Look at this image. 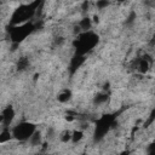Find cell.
<instances>
[{
	"label": "cell",
	"mask_w": 155,
	"mask_h": 155,
	"mask_svg": "<svg viewBox=\"0 0 155 155\" xmlns=\"http://www.w3.org/2000/svg\"><path fill=\"white\" fill-rule=\"evenodd\" d=\"M154 119H155V110H153V111H151V114H150V117H149V119H148V121H147V125L151 124Z\"/></svg>",
	"instance_id": "cell-15"
},
{
	"label": "cell",
	"mask_w": 155,
	"mask_h": 155,
	"mask_svg": "<svg viewBox=\"0 0 155 155\" xmlns=\"http://www.w3.org/2000/svg\"><path fill=\"white\" fill-rule=\"evenodd\" d=\"M148 155H155V143H153L148 148Z\"/></svg>",
	"instance_id": "cell-14"
},
{
	"label": "cell",
	"mask_w": 155,
	"mask_h": 155,
	"mask_svg": "<svg viewBox=\"0 0 155 155\" xmlns=\"http://www.w3.org/2000/svg\"><path fill=\"white\" fill-rule=\"evenodd\" d=\"M12 133L17 139L25 140V139L31 138V136L35 133V126L29 122H21L13 128Z\"/></svg>",
	"instance_id": "cell-3"
},
{
	"label": "cell",
	"mask_w": 155,
	"mask_h": 155,
	"mask_svg": "<svg viewBox=\"0 0 155 155\" xmlns=\"http://www.w3.org/2000/svg\"><path fill=\"white\" fill-rule=\"evenodd\" d=\"M90 27H91V21H90V18H84V19L80 22V28L84 29L85 31H87V30L90 29Z\"/></svg>",
	"instance_id": "cell-9"
},
{
	"label": "cell",
	"mask_w": 155,
	"mask_h": 155,
	"mask_svg": "<svg viewBox=\"0 0 155 155\" xmlns=\"http://www.w3.org/2000/svg\"><path fill=\"white\" fill-rule=\"evenodd\" d=\"M69 97H70V92L69 91H64L58 96V101L59 102H67L69 99Z\"/></svg>",
	"instance_id": "cell-10"
},
{
	"label": "cell",
	"mask_w": 155,
	"mask_h": 155,
	"mask_svg": "<svg viewBox=\"0 0 155 155\" xmlns=\"http://www.w3.org/2000/svg\"><path fill=\"white\" fill-rule=\"evenodd\" d=\"M98 41V36L96 34H93L92 31H85L84 34H81L79 36L78 40L74 41V46L76 48V53L78 54H85L87 51L92 50Z\"/></svg>",
	"instance_id": "cell-1"
},
{
	"label": "cell",
	"mask_w": 155,
	"mask_h": 155,
	"mask_svg": "<svg viewBox=\"0 0 155 155\" xmlns=\"http://www.w3.org/2000/svg\"><path fill=\"white\" fill-rule=\"evenodd\" d=\"M114 120L115 117L113 115H104L96 122V131H94L96 139H101L104 137V134L109 131L110 126L113 125Z\"/></svg>",
	"instance_id": "cell-4"
},
{
	"label": "cell",
	"mask_w": 155,
	"mask_h": 155,
	"mask_svg": "<svg viewBox=\"0 0 155 155\" xmlns=\"http://www.w3.org/2000/svg\"><path fill=\"white\" fill-rule=\"evenodd\" d=\"M84 61H85V58H84V56H81V54H76L73 59H71V63H70V68L73 69V70H75V69H78L82 63H84Z\"/></svg>",
	"instance_id": "cell-7"
},
{
	"label": "cell",
	"mask_w": 155,
	"mask_h": 155,
	"mask_svg": "<svg viewBox=\"0 0 155 155\" xmlns=\"http://www.w3.org/2000/svg\"><path fill=\"white\" fill-rule=\"evenodd\" d=\"M33 29H34V25H33L31 23L21 24V25H17V27L12 28L11 34H10L12 41H15V42H19V41L24 40V39L31 33Z\"/></svg>",
	"instance_id": "cell-5"
},
{
	"label": "cell",
	"mask_w": 155,
	"mask_h": 155,
	"mask_svg": "<svg viewBox=\"0 0 155 155\" xmlns=\"http://www.w3.org/2000/svg\"><path fill=\"white\" fill-rule=\"evenodd\" d=\"M27 65H28V59L27 58L19 59V62H18V69H24Z\"/></svg>",
	"instance_id": "cell-13"
},
{
	"label": "cell",
	"mask_w": 155,
	"mask_h": 155,
	"mask_svg": "<svg viewBox=\"0 0 155 155\" xmlns=\"http://www.w3.org/2000/svg\"><path fill=\"white\" fill-rule=\"evenodd\" d=\"M39 5V2H33V4H29V5H25V6H21L19 8H17L12 16V23L13 24H19L24 21H27L29 17H31L36 10V6Z\"/></svg>",
	"instance_id": "cell-2"
},
{
	"label": "cell",
	"mask_w": 155,
	"mask_h": 155,
	"mask_svg": "<svg viewBox=\"0 0 155 155\" xmlns=\"http://www.w3.org/2000/svg\"><path fill=\"white\" fill-rule=\"evenodd\" d=\"M108 99V96L105 94V93H101V94H98L96 98H94V102L97 103V104H99V103H103V102H105Z\"/></svg>",
	"instance_id": "cell-11"
},
{
	"label": "cell",
	"mask_w": 155,
	"mask_h": 155,
	"mask_svg": "<svg viewBox=\"0 0 155 155\" xmlns=\"http://www.w3.org/2000/svg\"><path fill=\"white\" fill-rule=\"evenodd\" d=\"M148 67H149V64H148V62H147L145 59H140V61L138 62V65H137V68H138L139 71H142V73H145V71L148 70Z\"/></svg>",
	"instance_id": "cell-8"
},
{
	"label": "cell",
	"mask_w": 155,
	"mask_h": 155,
	"mask_svg": "<svg viewBox=\"0 0 155 155\" xmlns=\"http://www.w3.org/2000/svg\"><path fill=\"white\" fill-rule=\"evenodd\" d=\"M82 138V132H80V131H75L74 133H73V137H71V139H73V142H78V140H80Z\"/></svg>",
	"instance_id": "cell-12"
},
{
	"label": "cell",
	"mask_w": 155,
	"mask_h": 155,
	"mask_svg": "<svg viewBox=\"0 0 155 155\" xmlns=\"http://www.w3.org/2000/svg\"><path fill=\"white\" fill-rule=\"evenodd\" d=\"M13 116H15V111H13V109H12L11 107H7V108L2 111V122H4V125L7 126V125L12 121Z\"/></svg>",
	"instance_id": "cell-6"
}]
</instances>
